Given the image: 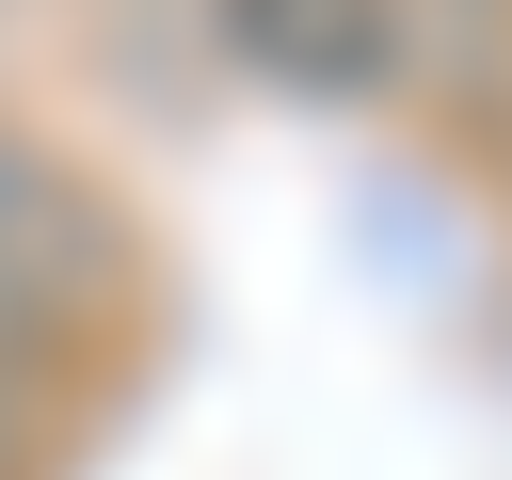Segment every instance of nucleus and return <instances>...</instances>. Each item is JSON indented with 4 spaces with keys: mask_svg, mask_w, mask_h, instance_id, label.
I'll return each mask as SVG.
<instances>
[{
    "mask_svg": "<svg viewBox=\"0 0 512 480\" xmlns=\"http://www.w3.org/2000/svg\"><path fill=\"white\" fill-rule=\"evenodd\" d=\"M208 16H224V64H256L304 112H352L416 64V0H208Z\"/></svg>",
    "mask_w": 512,
    "mask_h": 480,
    "instance_id": "1",
    "label": "nucleus"
},
{
    "mask_svg": "<svg viewBox=\"0 0 512 480\" xmlns=\"http://www.w3.org/2000/svg\"><path fill=\"white\" fill-rule=\"evenodd\" d=\"M0 464H16V352H0Z\"/></svg>",
    "mask_w": 512,
    "mask_h": 480,
    "instance_id": "4",
    "label": "nucleus"
},
{
    "mask_svg": "<svg viewBox=\"0 0 512 480\" xmlns=\"http://www.w3.org/2000/svg\"><path fill=\"white\" fill-rule=\"evenodd\" d=\"M0 352H16V368H32V352H48V336H32V320H16V304H0Z\"/></svg>",
    "mask_w": 512,
    "mask_h": 480,
    "instance_id": "3",
    "label": "nucleus"
},
{
    "mask_svg": "<svg viewBox=\"0 0 512 480\" xmlns=\"http://www.w3.org/2000/svg\"><path fill=\"white\" fill-rule=\"evenodd\" d=\"M80 272H96V224H80V192L0 128V304L32 320V336H64L80 320Z\"/></svg>",
    "mask_w": 512,
    "mask_h": 480,
    "instance_id": "2",
    "label": "nucleus"
}]
</instances>
